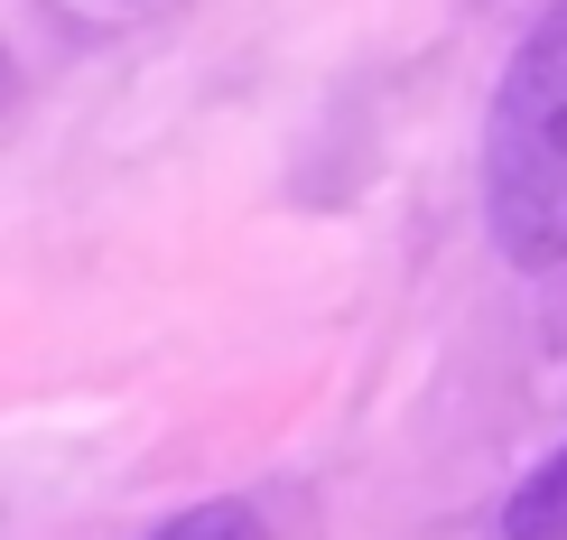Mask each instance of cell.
<instances>
[{"label": "cell", "instance_id": "obj_1", "mask_svg": "<svg viewBox=\"0 0 567 540\" xmlns=\"http://www.w3.org/2000/svg\"><path fill=\"white\" fill-rule=\"evenodd\" d=\"M484 224L512 271L567 262V0L522 29L484 103Z\"/></svg>", "mask_w": 567, "mask_h": 540}, {"label": "cell", "instance_id": "obj_2", "mask_svg": "<svg viewBox=\"0 0 567 540\" xmlns=\"http://www.w3.org/2000/svg\"><path fill=\"white\" fill-rule=\"evenodd\" d=\"M503 540H567V438L530 466L522 485H512V503H503Z\"/></svg>", "mask_w": 567, "mask_h": 540}, {"label": "cell", "instance_id": "obj_3", "mask_svg": "<svg viewBox=\"0 0 567 540\" xmlns=\"http://www.w3.org/2000/svg\"><path fill=\"white\" fill-rule=\"evenodd\" d=\"M150 540H270V522L251 512L243 495H215V503H186V512H168Z\"/></svg>", "mask_w": 567, "mask_h": 540}, {"label": "cell", "instance_id": "obj_4", "mask_svg": "<svg viewBox=\"0 0 567 540\" xmlns=\"http://www.w3.org/2000/svg\"><path fill=\"white\" fill-rule=\"evenodd\" d=\"M0 103H10V57H0Z\"/></svg>", "mask_w": 567, "mask_h": 540}]
</instances>
